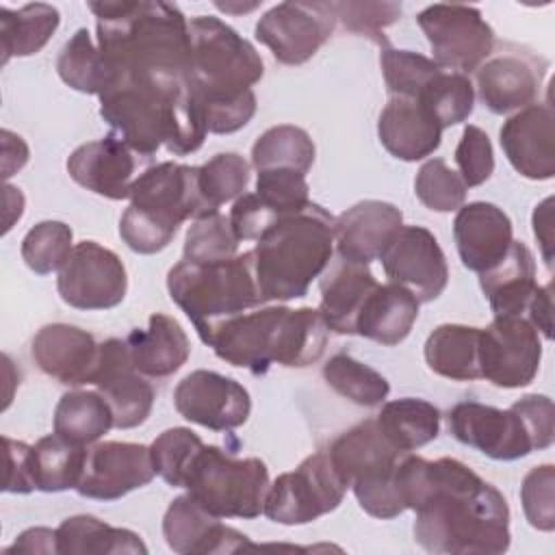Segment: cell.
I'll return each instance as SVG.
<instances>
[{
  "label": "cell",
  "mask_w": 555,
  "mask_h": 555,
  "mask_svg": "<svg viewBox=\"0 0 555 555\" xmlns=\"http://www.w3.org/2000/svg\"><path fill=\"white\" fill-rule=\"evenodd\" d=\"M377 284L379 282L375 280L369 264L332 256L330 264L319 275V314L327 330H332L334 334L353 336L356 319Z\"/></svg>",
  "instance_id": "4316f807"
},
{
  "label": "cell",
  "mask_w": 555,
  "mask_h": 555,
  "mask_svg": "<svg viewBox=\"0 0 555 555\" xmlns=\"http://www.w3.org/2000/svg\"><path fill=\"white\" fill-rule=\"evenodd\" d=\"M455 165L464 184L479 186L494 171V152L490 137L479 126H466L455 147Z\"/></svg>",
  "instance_id": "816d5d0a"
},
{
  "label": "cell",
  "mask_w": 555,
  "mask_h": 555,
  "mask_svg": "<svg viewBox=\"0 0 555 555\" xmlns=\"http://www.w3.org/2000/svg\"><path fill=\"white\" fill-rule=\"evenodd\" d=\"M251 254L262 304L299 299L334 256V217L310 202L278 217L256 238Z\"/></svg>",
  "instance_id": "5b68a950"
},
{
  "label": "cell",
  "mask_w": 555,
  "mask_h": 555,
  "mask_svg": "<svg viewBox=\"0 0 555 555\" xmlns=\"http://www.w3.org/2000/svg\"><path fill=\"white\" fill-rule=\"evenodd\" d=\"M416 22L442 69L468 74L494 50V30L477 7L438 2L425 7Z\"/></svg>",
  "instance_id": "7c38bea8"
},
{
  "label": "cell",
  "mask_w": 555,
  "mask_h": 555,
  "mask_svg": "<svg viewBox=\"0 0 555 555\" xmlns=\"http://www.w3.org/2000/svg\"><path fill=\"white\" fill-rule=\"evenodd\" d=\"M2 440H4V451H7L4 492H13V494L33 492L35 490L33 473H30L33 447L22 442V440H13L9 436H4Z\"/></svg>",
  "instance_id": "f5cc1de1"
},
{
  "label": "cell",
  "mask_w": 555,
  "mask_h": 555,
  "mask_svg": "<svg viewBox=\"0 0 555 555\" xmlns=\"http://www.w3.org/2000/svg\"><path fill=\"white\" fill-rule=\"evenodd\" d=\"M202 447V438L189 427L165 429L150 444L156 475L173 488H184L186 470Z\"/></svg>",
  "instance_id": "f6af8a7d"
},
{
  "label": "cell",
  "mask_w": 555,
  "mask_h": 555,
  "mask_svg": "<svg viewBox=\"0 0 555 555\" xmlns=\"http://www.w3.org/2000/svg\"><path fill=\"white\" fill-rule=\"evenodd\" d=\"M150 158L137 154L119 137L108 132L98 141L78 145L67 158V173L82 189L108 197L128 199L132 182L150 167Z\"/></svg>",
  "instance_id": "44dd1931"
},
{
  "label": "cell",
  "mask_w": 555,
  "mask_h": 555,
  "mask_svg": "<svg viewBox=\"0 0 555 555\" xmlns=\"http://www.w3.org/2000/svg\"><path fill=\"white\" fill-rule=\"evenodd\" d=\"M189 43L186 85L204 115L206 130L212 134L241 130L256 113L251 87L264 74L260 54L232 26L212 15L191 17Z\"/></svg>",
  "instance_id": "3957f363"
},
{
  "label": "cell",
  "mask_w": 555,
  "mask_h": 555,
  "mask_svg": "<svg viewBox=\"0 0 555 555\" xmlns=\"http://www.w3.org/2000/svg\"><path fill=\"white\" fill-rule=\"evenodd\" d=\"M479 334L481 327L442 323L425 340L427 366L453 382L481 379L479 371Z\"/></svg>",
  "instance_id": "1f68e13d"
},
{
  "label": "cell",
  "mask_w": 555,
  "mask_h": 555,
  "mask_svg": "<svg viewBox=\"0 0 555 555\" xmlns=\"http://www.w3.org/2000/svg\"><path fill=\"white\" fill-rule=\"evenodd\" d=\"M167 291L204 343L219 323L262 306L251 249L215 262L180 260L167 273Z\"/></svg>",
  "instance_id": "52a82bcc"
},
{
  "label": "cell",
  "mask_w": 555,
  "mask_h": 555,
  "mask_svg": "<svg viewBox=\"0 0 555 555\" xmlns=\"http://www.w3.org/2000/svg\"><path fill=\"white\" fill-rule=\"evenodd\" d=\"M553 418V401L546 395H525L507 410L462 401L447 414L449 431L457 442L501 462L551 447L555 438Z\"/></svg>",
  "instance_id": "ba28073f"
},
{
  "label": "cell",
  "mask_w": 555,
  "mask_h": 555,
  "mask_svg": "<svg viewBox=\"0 0 555 555\" xmlns=\"http://www.w3.org/2000/svg\"><path fill=\"white\" fill-rule=\"evenodd\" d=\"M249 184V163L236 152L215 154L197 167V186L212 212L232 199H238Z\"/></svg>",
  "instance_id": "b9f144b4"
},
{
  "label": "cell",
  "mask_w": 555,
  "mask_h": 555,
  "mask_svg": "<svg viewBox=\"0 0 555 555\" xmlns=\"http://www.w3.org/2000/svg\"><path fill=\"white\" fill-rule=\"evenodd\" d=\"M551 204H553V197H546L542 199L535 210H533V234L538 238V243L542 245V258L546 262V267L551 269L553 264V254H551V247H553V219H551Z\"/></svg>",
  "instance_id": "9f6ffc18"
},
{
  "label": "cell",
  "mask_w": 555,
  "mask_h": 555,
  "mask_svg": "<svg viewBox=\"0 0 555 555\" xmlns=\"http://www.w3.org/2000/svg\"><path fill=\"white\" fill-rule=\"evenodd\" d=\"M98 48L119 80L184 87L191 65L189 20L169 2H89Z\"/></svg>",
  "instance_id": "7a4b0ae2"
},
{
  "label": "cell",
  "mask_w": 555,
  "mask_h": 555,
  "mask_svg": "<svg viewBox=\"0 0 555 555\" xmlns=\"http://www.w3.org/2000/svg\"><path fill=\"white\" fill-rule=\"evenodd\" d=\"M314 143L304 128L280 124L264 130L251 145V167L256 171L286 167L308 173L314 163Z\"/></svg>",
  "instance_id": "f35d334b"
},
{
  "label": "cell",
  "mask_w": 555,
  "mask_h": 555,
  "mask_svg": "<svg viewBox=\"0 0 555 555\" xmlns=\"http://www.w3.org/2000/svg\"><path fill=\"white\" fill-rule=\"evenodd\" d=\"M238 236L232 230L230 217L215 212L202 219H195L186 232L182 260L189 262H215L236 256Z\"/></svg>",
  "instance_id": "bcb514c9"
},
{
  "label": "cell",
  "mask_w": 555,
  "mask_h": 555,
  "mask_svg": "<svg viewBox=\"0 0 555 555\" xmlns=\"http://www.w3.org/2000/svg\"><path fill=\"white\" fill-rule=\"evenodd\" d=\"M551 282L546 286H538L535 295L531 297L529 306H527V312H525V319L538 330V334H542L546 340L553 338V321H551V310H553V304H551Z\"/></svg>",
  "instance_id": "db71d44e"
},
{
  "label": "cell",
  "mask_w": 555,
  "mask_h": 555,
  "mask_svg": "<svg viewBox=\"0 0 555 555\" xmlns=\"http://www.w3.org/2000/svg\"><path fill=\"white\" fill-rule=\"evenodd\" d=\"M336 20L356 35L369 37L382 48L390 46L384 37V28L395 24L401 15V4L397 2H334Z\"/></svg>",
  "instance_id": "681fc988"
},
{
  "label": "cell",
  "mask_w": 555,
  "mask_h": 555,
  "mask_svg": "<svg viewBox=\"0 0 555 555\" xmlns=\"http://www.w3.org/2000/svg\"><path fill=\"white\" fill-rule=\"evenodd\" d=\"M2 176L11 178L15 171H20L28 160V147L22 141V137L13 134L11 130H2Z\"/></svg>",
  "instance_id": "6f0895ef"
},
{
  "label": "cell",
  "mask_w": 555,
  "mask_h": 555,
  "mask_svg": "<svg viewBox=\"0 0 555 555\" xmlns=\"http://www.w3.org/2000/svg\"><path fill=\"white\" fill-rule=\"evenodd\" d=\"M553 488H555V466L542 464L533 466L520 486V503L527 522L538 531H553L555 529V503H553Z\"/></svg>",
  "instance_id": "f907efd6"
},
{
  "label": "cell",
  "mask_w": 555,
  "mask_h": 555,
  "mask_svg": "<svg viewBox=\"0 0 555 555\" xmlns=\"http://www.w3.org/2000/svg\"><path fill=\"white\" fill-rule=\"evenodd\" d=\"M119 236L137 254L165 249L182 221L215 215L197 186V167L165 160L150 165L130 186Z\"/></svg>",
  "instance_id": "8992f818"
},
{
  "label": "cell",
  "mask_w": 555,
  "mask_h": 555,
  "mask_svg": "<svg viewBox=\"0 0 555 555\" xmlns=\"http://www.w3.org/2000/svg\"><path fill=\"white\" fill-rule=\"evenodd\" d=\"M7 553H56V529L48 527H30L22 531L15 542L4 548Z\"/></svg>",
  "instance_id": "11a10c76"
},
{
  "label": "cell",
  "mask_w": 555,
  "mask_h": 555,
  "mask_svg": "<svg viewBox=\"0 0 555 555\" xmlns=\"http://www.w3.org/2000/svg\"><path fill=\"white\" fill-rule=\"evenodd\" d=\"M56 291L67 306L78 310L115 308L128 291L126 267L113 249L95 241H80L59 271Z\"/></svg>",
  "instance_id": "5bb4252c"
},
{
  "label": "cell",
  "mask_w": 555,
  "mask_h": 555,
  "mask_svg": "<svg viewBox=\"0 0 555 555\" xmlns=\"http://www.w3.org/2000/svg\"><path fill=\"white\" fill-rule=\"evenodd\" d=\"M126 345L134 369L145 377L173 375L191 353V343L182 325L163 312H154L145 330H132Z\"/></svg>",
  "instance_id": "f546056e"
},
{
  "label": "cell",
  "mask_w": 555,
  "mask_h": 555,
  "mask_svg": "<svg viewBox=\"0 0 555 555\" xmlns=\"http://www.w3.org/2000/svg\"><path fill=\"white\" fill-rule=\"evenodd\" d=\"M323 379L340 397L362 408H377L390 392L388 379L373 366L351 358L349 353H336L323 364Z\"/></svg>",
  "instance_id": "ab89813d"
},
{
  "label": "cell",
  "mask_w": 555,
  "mask_h": 555,
  "mask_svg": "<svg viewBox=\"0 0 555 555\" xmlns=\"http://www.w3.org/2000/svg\"><path fill=\"white\" fill-rule=\"evenodd\" d=\"M269 470L258 457H236L215 444H204L193 457L184 488L219 518H256L264 509Z\"/></svg>",
  "instance_id": "30bf717a"
},
{
  "label": "cell",
  "mask_w": 555,
  "mask_h": 555,
  "mask_svg": "<svg viewBox=\"0 0 555 555\" xmlns=\"http://www.w3.org/2000/svg\"><path fill=\"white\" fill-rule=\"evenodd\" d=\"M327 455L366 514L388 520L405 512L397 481V468L405 453L390 444L375 418L334 438Z\"/></svg>",
  "instance_id": "9c48e42d"
},
{
  "label": "cell",
  "mask_w": 555,
  "mask_h": 555,
  "mask_svg": "<svg viewBox=\"0 0 555 555\" xmlns=\"http://www.w3.org/2000/svg\"><path fill=\"white\" fill-rule=\"evenodd\" d=\"M52 427L61 438L87 447L115 427L113 410L98 390H69L54 408Z\"/></svg>",
  "instance_id": "8d00e7d4"
},
{
  "label": "cell",
  "mask_w": 555,
  "mask_h": 555,
  "mask_svg": "<svg viewBox=\"0 0 555 555\" xmlns=\"http://www.w3.org/2000/svg\"><path fill=\"white\" fill-rule=\"evenodd\" d=\"M163 535L173 553H234L247 544V535L223 525L191 494L176 496L163 518Z\"/></svg>",
  "instance_id": "cb8c5ba5"
},
{
  "label": "cell",
  "mask_w": 555,
  "mask_h": 555,
  "mask_svg": "<svg viewBox=\"0 0 555 555\" xmlns=\"http://www.w3.org/2000/svg\"><path fill=\"white\" fill-rule=\"evenodd\" d=\"M345 492L347 486L332 466L327 451H317L295 470L273 479L262 514L280 525H306L334 512Z\"/></svg>",
  "instance_id": "8fae6325"
},
{
  "label": "cell",
  "mask_w": 555,
  "mask_h": 555,
  "mask_svg": "<svg viewBox=\"0 0 555 555\" xmlns=\"http://www.w3.org/2000/svg\"><path fill=\"white\" fill-rule=\"evenodd\" d=\"M390 282L408 288L421 304L442 295L449 267L438 238L423 225H401L379 256Z\"/></svg>",
  "instance_id": "2e32d148"
},
{
  "label": "cell",
  "mask_w": 555,
  "mask_h": 555,
  "mask_svg": "<svg viewBox=\"0 0 555 555\" xmlns=\"http://www.w3.org/2000/svg\"><path fill=\"white\" fill-rule=\"evenodd\" d=\"M156 470L150 447L139 442L104 440L87 451V462L76 492L85 499L117 501L147 486Z\"/></svg>",
  "instance_id": "ffe728a7"
},
{
  "label": "cell",
  "mask_w": 555,
  "mask_h": 555,
  "mask_svg": "<svg viewBox=\"0 0 555 555\" xmlns=\"http://www.w3.org/2000/svg\"><path fill=\"white\" fill-rule=\"evenodd\" d=\"M377 137L390 156L414 163L440 147L442 128L416 100L390 98L379 113Z\"/></svg>",
  "instance_id": "83f0119b"
},
{
  "label": "cell",
  "mask_w": 555,
  "mask_h": 555,
  "mask_svg": "<svg viewBox=\"0 0 555 555\" xmlns=\"http://www.w3.org/2000/svg\"><path fill=\"white\" fill-rule=\"evenodd\" d=\"M418 306L421 301L401 284H377L356 319V334L384 347L399 345L412 332Z\"/></svg>",
  "instance_id": "4dcf8cb0"
},
{
  "label": "cell",
  "mask_w": 555,
  "mask_h": 555,
  "mask_svg": "<svg viewBox=\"0 0 555 555\" xmlns=\"http://www.w3.org/2000/svg\"><path fill=\"white\" fill-rule=\"evenodd\" d=\"M546 74V61L525 48L499 50L475 69L477 95L494 115H507L535 102Z\"/></svg>",
  "instance_id": "ac0fdd59"
},
{
  "label": "cell",
  "mask_w": 555,
  "mask_h": 555,
  "mask_svg": "<svg viewBox=\"0 0 555 555\" xmlns=\"http://www.w3.org/2000/svg\"><path fill=\"white\" fill-rule=\"evenodd\" d=\"M56 553L65 555H91V553H104V555H117V553H147V546L143 540L121 527H111L95 516L78 514L65 518L56 527Z\"/></svg>",
  "instance_id": "d6a6232c"
},
{
  "label": "cell",
  "mask_w": 555,
  "mask_h": 555,
  "mask_svg": "<svg viewBox=\"0 0 555 555\" xmlns=\"http://www.w3.org/2000/svg\"><path fill=\"white\" fill-rule=\"evenodd\" d=\"M334 2H280L256 22V39L282 65H301L332 37Z\"/></svg>",
  "instance_id": "4fadbf2b"
},
{
  "label": "cell",
  "mask_w": 555,
  "mask_h": 555,
  "mask_svg": "<svg viewBox=\"0 0 555 555\" xmlns=\"http://www.w3.org/2000/svg\"><path fill=\"white\" fill-rule=\"evenodd\" d=\"M56 72L74 91L98 98L119 82V74L104 59L87 28H78L63 46L56 59Z\"/></svg>",
  "instance_id": "e575fe53"
},
{
  "label": "cell",
  "mask_w": 555,
  "mask_h": 555,
  "mask_svg": "<svg viewBox=\"0 0 555 555\" xmlns=\"http://www.w3.org/2000/svg\"><path fill=\"white\" fill-rule=\"evenodd\" d=\"M375 421L390 444L403 453L429 444L440 431V410L416 397H401L382 403Z\"/></svg>",
  "instance_id": "836d02e7"
},
{
  "label": "cell",
  "mask_w": 555,
  "mask_h": 555,
  "mask_svg": "<svg viewBox=\"0 0 555 555\" xmlns=\"http://www.w3.org/2000/svg\"><path fill=\"white\" fill-rule=\"evenodd\" d=\"M512 219L503 208L490 202H468L457 208L453 219V238L462 264L468 271L483 273L492 269L514 241Z\"/></svg>",
  "instance_id": "603a6c76"
},
{
  "label": "cell",
  "mask_w": 555,
  "mask_h": 555,
  "mask_svg": "<svg viewBox=\"0 0 555 555\" xmlns=\"http://www.w3.org/2000/svg\"><path fill=\"white\" fill-rule=\"evenodd\" d=\"M98 345L87 330L69 323H50L35 334L30 353L48 377L65 386H82L91 379Z\"/></svg>",
  "instance_id": "484cf974"
},
{
  "label": "cell",
  "mask_w": 555,
  "mask_h": 555,
  "mask_svg": "<svg viewBox=\"0 0 555 555\" xmlns=\"http://www.w3.org/2000/svg\"><path fill=\"white\" fill-rule=\"evenodd\" d=\"M306 173L297 169H264L256 178V195L275 215L304 210L310 204Z\"/></svg>",
  "instance_id": "c3c4849f"
},
{
  "label": "cell",
  "mask_w": 555,
  "mask_h": 555,
  "mask_svg": "<svg viewBox=\"0 0 555 555\" xmlns=\"http://www.w3.org/2000/svg\"><path fill=\"white\" fill-rule=\"evenodd\" d=\"M178 414L212 431L241 427L251 412V397L243 384L217 371L197 369L184 375L173 390Z\"/></svg>",
  "instance_id": "e0dca14e"
},
{
  "label": "cell",
  "mask_w": 555,
  "mask_h": 555,
  "mask_svg": "<svg viewBox=\"0 0 555 555\" xmlns=\"http://www.w3.org/2000/svg\"><path fill=\"white\" fill-rule=\"evenodd\" d=\"M466 191L468 186L460 173L453 171L442 158H429L423 163L414 180L418 202L434 212L457 210L466 202Z\"/></svg>",
  "instance_id": "7dc6e473"
},
{
  "label": "cell",
  "mask_w": 555,
  "mask_h": 555,
  "mask_svg": "<svg viewBox=\"0 0 555 555\" xmlns=\"http://www.w3.org/2000/svg\"><path fill=\"white\" fill-rule=\"evenodd\" d=\"M327 332L314 308L264 306L219 323L206 345L228 364L262 375L273 362L297 369L317 362Z\"/></svg>",
  "instance_id": "277c9868"
},
{
  "label": "cell",
  "mask_w": 555,
  "mask_h": 555,
  "mask_svg": "<svg viewBox=\"0 0 555 555\" xmlns=\"http://www.w3.org/2000/svg\"><path fill=\"white\" fill-rule=\"evenodd\" d=\"M401 225L403 215L395 204L382 199L358 202L334 217L336 256L371 264L373 260H379L382 251Z\"/></svg>",
  "instance_id": "d4e9b609"
},
{
  "label": "cell",
  "mask_w": 555,
  "mask_h": 555,
  "mask_svg": "<svg viewBox=\"0 0 555 555\" xmlns=\"http://www.w3.org/2000/svg\"><path fill=\"white\" fill-rule=\"evenodd\" d=\"M59 24V9L46 2H33L20 9L0 7L2 63H7L13 56L37 54L50 41Z\"/></svg>",
  "instance_id": "d590c367"
},
{
  "label": "cell",
  "mask_w": 555,
  "mask_h": 555,
  "mask_svg": "<svg viewBox=\"0 0 555 555\" xmlns=\"http://www.w3.org/2000/svg\"><path fill=\"white\" fill-rule=\"evenodd\" d=\"M479 286L494 317H525L538 291L535 260L522 241H512L507 254L488 271L479 273Z\"/></svg>",
  "instance_id": "f1b7e54d"
},
{
  "label": "cell",
  "mask_w": 555,
  "mask_h": 555,
  "mask_svg": "<svg viewBox=\"0 0 555 555\" xmlns=\"http://www.w3.org/2000/svg\"><path fill=\"white\" fill-rule=\"evenodd\" d=\"M416 102L444 130L462 124L475 108V87L466 74L440 69L418 93Z\"/></svg>",
  "instance_id": "60d3db41"
},
{
  "label": "cell",
  "mask_w": 555,
  "mask_h": 555,
  "mask_svg": "<svg viewBox=\"0 0 555 555\" xmlns=\"http://www.w3.org/2000/svg\"><path fill=\"white\" fill-rule=\"evenodd\" d=\"M405 509L416 514L414 540L429 553L499 555L509 548L505 496L455 457L434 462L405 453L397 468Z\"/></svg>",
  "instance_id": "6da1fadb"
},
{
  "label": "cell",
  "mask_w": 555,
  "mask_h": 555,
  "mask_svg": "<svg viewBox=\"0 0 555 555\" xmlns=\"http://www.w3.org/2000/svg\"><path fill=\"white\" fill-rule=\"evenodd\" d=\"M74 230L63 221H39L22 238V260L39 275L61 271L74 249Z\"/></svg>",
  "instance_id": "7bdbcfd3"
},
{
  "label": "cell",
  "mask_w": 555,
  "mask_h": 555,
  "mask_svg": "<svg viewBox=\"0 0 555 555\" xmlns=\"http://www.w3.org/2000/svg\"><path fill=\"white\" fill-rule=\"evenodd\" d=\"M542 340L525 317H494L479 334L481 377L499 388H522L540 371Z\"/></svg>",
  "instance_id": "9a60e30c"
},
{
  "label": "cell",
  "mask_w": 555,
  "mask_h": 555,
  "mask_svg": "<svg viewBox=\"0 0 555 555\" xmlns=\"http://www.w3.org/2000/svg\"><path fill=\"white\" fill-rule=\"evenodd\" d=\"M89 384H93L111 405L117 429H132L147 421L154 405V388L134 369L126 340L106 338L98 345Z\"/></svg>",
  "instance_id": "d6986e66"
},
{
  "label": "cell",
  "mask_w": 555,
  "mask_h": 555,
  "mask_svg": "<svg viewBox=\"0 0 555 555\" xmlns=\"http://www.w3.org/2000/svg\"><path fill=\"white\" fill-rule=\"evenodd\" d=\"M87 451L82 444H74L59 434H50L37 440L30 453V473L35 490L63 492L78 486Z\"/></svg>",
  "instance_id": "74e56055"
},
{
  "label": "cell",
  "mask_w": 555,
  "mask_h": 555,
  "mask_svg": "<svg viewBox=\"0 0 555 555\" xmlns=\"http://www.w3.org/2000/svg\"><path fill=\"white\" fill-rule=\"evenodd\" d=\"M379 65L390 95L408 100H416L423 87L442 69L434 59L425 54L412 50H395L390 46L382 48Z\"/></svg>",
  "instance_id": "ee69618b"
},
{
  "label": "cell",
  "mask_w": 555,
  "mask_h": 555,
  "mask_svg": "<svg viewBox=\"0 0 555 555\" xmlns=\"http://www.w3.org/2000/svg\"><path fill=\"white\" fill-rule=\"evenodd\" d=\"M509 165L529 180L555 176V113L553 104L538 102L507 117L499 130Z\"/></svg>",
  "instance_id": "7402d4cb"
}]
</instances>
